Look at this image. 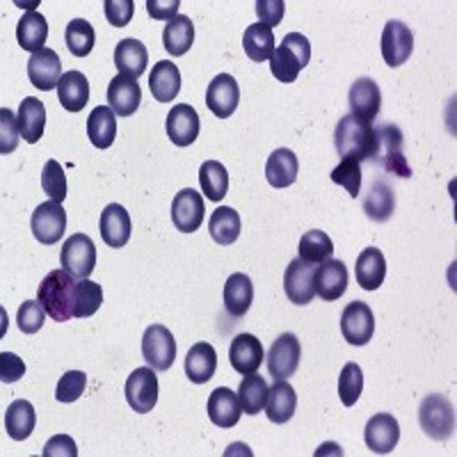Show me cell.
Returning <instances> with one entry per match:
<instances>
[{"label": "cell", "instance_id": "6da1fadb", "mask_svg": "<svg viewBox=\"0 0 457 457\" xmlns=\"http://www.w3.org/2000/svg\"><path fill=\"white\" fill-rule=\"evenodd\" d=\"M76 284L71 272L53 270L44 277L37 291V300L42 302L44 312L51 320L67 322L73 318V295H76Z\"/></svg>", "mask_w": 457, "mask_h": 457}, {"label": "cell", "instance_id": "7a4b0ae2", "mask_svg": "<svg viewBox=\"0 0 457 457\" xmlns=\"http://www.w3.org/2000/svg\"><path fill=\"white\" fill-rule=\"evenodd\" d=\"M334 146L343 158L357 162L370 161L375 149V129L369 121L354 120L353 114H345L343 120H338L337 130H334Z\"/></svg>", "mask_w": 457, "mask_h": 457}, {"label": "cell", "instance_id": "3957f363", "mask_svg": "<svg viewBox=\"0 0 457 457\" xmlns=\"http://www.w3.org/2000/svg\"><path fill=\"white\" fill-rule=\"evenodd\" d=\"M370 162L379 165L398 179H410L411 167L405 158V137L395 124H382L375 129V149Z\"/></svg>", "mask_w": 457, "mask_h": 457}, {"label": "cell", "instance_id": "277c9868", "mask_svg": "<svg viewBox=\"0 0 457 457\" xmlns=\"http://www.w3.org/2000/svg\"><path fill=\"white\" fill-rule=\"evenodd\" d=\"M312 60V44L302 32H288L270 57V71L279 83H295Z\"/></svg>", "mask_w": 457, "mask_h": 457}, {"label": "cell", "instance_id": "5b68a950", "mask_svg": "<svg viewBox=\"0 0 457 457\" xmlns=\"http://www.w3.org/2000/svg\"><path fill=\"white\" fill-rule=\"evenodd\" d=\"M419 426L435 442H446L455 435V410L442 394H430L419 407Z\"/></svg>", "mask_w": 457, "mask_h": 457}, {"label": "cell", "instance_id": "8992f818", "mask_svg": "<svg viewBox=\"0 0 457 457\" xmlns=\"http://www.w3.org/2000/svg\"><path fill=\"white\" fill-rule=\"evenodd\" d=\"M142 357L156 373H165L177 359V341L165 325H151L142 337Z\"/></svg>", "mask_w": 457, "mask_h": 457}, {"label": "cell", "instance_id": "52a82bcc", "mask_svg": "<svg viewBox=\"0 0 457 457\" xmlns=\"http://www.w3.org/2000/svg\"><path fill=\"white\" fill-rule=\"evenodd\" d=\"M60 263L67 272H71L79 279H87L94 272L96 265V247L94 240L85 234H73L64 240L62 254H60Z\"/></svg>", "mask_w": 457, "mask_h": 457}, {"label": "cell", "instance_id": "ba28073f", "mask_svg": "<svg viewBox=\"0 0 457 457\" xmlns=\"http://www.w3.org/2000/svg\"><path fill=\"white\" fill-rule=\"evenodd\" d=\"M32 236L42 245H55L62 240L67 231V213H64L62 204L44 202L35 208L30 220Z\"/></svg>", "mask_w": 457, "mask_h": 457}, {"label": "cell", "instance_id": "9c48e42d", "mask_svg": "<svg viewBox=\"0 0 457 457\" xmlns=\"http://www.w3.org/2000/svg\"><path fill=\"white\" fill-rule=\"evenodd\" d=\"M126 400L130 410L137 414H146L156 407L158 403V375L154 369H136L129 375L124 386Z\"/></svg>", "mask_w": 457, "mask_h": 457}, {"label": "cell", "instance_id": "30bf717a", "mask_svg": "<svg viewBox=\"0 0 457 457\" xmlns=\"http://www.w3.org/2000/svg\"><path fill=\"white\" fill-rule=\"evenodd\" d=\"M300 338L291 332H284L268 350V373L275 379H288L300 369Z\"/></svg>", "mask_w": 457, "mask_h": 457}, {"label": "cell", "instance_id": "8fae6325", "mask_svg": "<svg viewBox=\"0 0 457 457\" xmlns=\"http://www.w3.org/2000/svg\"><path fill=\"white\" fill-rule=\"evenodd\" d=\"M341 334L350 345H366L375 334L373 309L361 300L350 302L341 313Z\"/></svg>", "mask_w": 457, "mask_h": 457}, {"label": "cell", "instance_id": "7c38bea8", "mask_svg": "<svg viewBox=\"0 0 457 457\" xmlns=\"http://www.w3.org/2000/svg\"><path fill=\"white\" fill-rule=\"evenodd\" d=\"M316 263H307L297 256L295 261L288 263L284 272V291L286 297L297 304V307H304L316 297V284H313V277H316Z\"/></svg>", "mask_w": 457, "mask_h": 457}, {"label": "cell", "instance_id": "4fadbf2b", "mask_svg": "<svg viewBox=\"0 0 457 457\" xmlns=\"http://www.w3.org/2000/svg\"><path fill=\"white\" fill-rule=\"evenodd\" d=\"M206 218V206L197 190L186 187L171 202V222L181 234H195Z\"/></svg>", "mask_w": 457, "mask_h": 457}, {"label": "cell", "instance_id": "5bb4252c", "mask_svg": "<svg viewBox=\"0 0 457 457\" xmlns=\"http://www.w3.org/2000/svg\"><path fill=\"white\" fill-rule=\"evenodd\" d=\"M240 104V87L234 76L218 73L206 89V105L218 120H228Z\"/></svg>", "mask_w": 457, "mask_h": 457}, {"label": "cell", "instance_id": "9a60e30c", "mask_svg": "<svg viewBox=\"0 0 457 457\" xmlns=\"http://www.w3.org/2000/svg\"><path fill=\"white\" fill-rule=\"evenodd\" d=\"M414 51V35L403 21H389L382 30V57L389 67H403Z\"/></svg>", "mask_w": 457, "mask_h": 457}, {"label": "cell", "instance_id": "2e32d148", "mask_svg": "<svg viewBox=\"0 0 457 457\" xmlns=\"http://www.w3.org/2000/svg\"><path fill=\"white\" fill-rule=\"evenodd\" d=\"M364 442L378 455H386L394 451L400 442V426L394 414H375L370 416L364 428Z\"/></svg>", "mask_w": 457, "mask_h": 457}, {"label": "cell", "instance_id": "e0dca14e", "mask_svg": "<svg viewBox=\"0 0 457 457\" xmlns=\"http://www.w3.org/2000/svg\"><path fill=\"white\" fill-rule=\"evenodd\" d=\"M350 104V114L354 120L361 121H373L379 114L382 108V92H379V85L373 79H357L350 87L348 94Z\"/></svg>", "mask_w": 457, "mask_h": 457}, {"label": "cell", "instance_id": "ac0fdd59", "mask_svg": "<svg viewBox=\"0 0 457 457\" xmlns=\"http://www.w3.org/2000/svg\"><path fill=\"white\" fill-rule=\"evenodd\" d=\"M62 76V62H60V55L55 51L42 48V51L32 53L30 62H28V79L37 89L51 92L60 85Z\"/></svg>", "mask_w": 457, "mask_h": 457}, {"label": "cell", "instance_id": "d6986e66", "mask_svg": "<svg viewBox=\"0 0 457 457\" xmlns=\"http://www.w3.org/2000/svg\"><path fill=\"white\" fill-rule=\"evenodd\" d=\"M265 353L259 338L254 334H238L228 345V361L231 369L240 375H252L263 364Z\"/></svg>", "mask_w": 457, "mask_h": 457}, {"label": "cell", "instance_id": "ffe728a7", "mask_svg": "<svg viewBox=\"0 0 457 457\" xmlns=\"http://www.w3.org/2000/svg\"><path fill=\"white\" fill-rule=\"evenodd\" d=\"M348 268L345 263L338 259H329L325 263H320L316 268V277H313V284H316V295H320V300L334 302L348 291Z\"/></svg>", "mask_w": 457, "mask_h": 457}, {"label": "cell", "instance_id": "44dd1931", "mask_svg": "<svg viewBox=\"0 0 457 457\" xmlns=\"http://www.w3.org/2000/svg\"><path fill=\"white\" fill-rule=\"evenodd\" d=\"M99 231L101 238H104V243L108 247H114V250L124 247L130 240V231H133L129 211L121 204H110V206H105V211H101Z\"/></svg>", "mask_w": 457, "mask_h": 457}, {"label": "cell", "instance_id": "7402d4cb", "mask_svg": "<svg viewBox=\"0 0 457 457\" xmlns=\"http://www.w3.org/2000/svg\"><path fill=\"white\" fill-rule=\"evenodd\" d=\"M167 137L177 146H190L199 137V114L193 105L179 104L167 114Z\"/></svg>", "mask_w": 457, "mask_h": 457}, {"label": "cell", "instance_id": "603a6c76", "mask_svg": "<svg viewBox=\"0 0 457 457\" xmlns=\"http://www.w3.org/2000/svg\"><path fill=\"white\" fill-rule=\"evenodd\" d=\"M142 92L136 79L129 76H114L108 85V105L117 117H130L140 108Z\"/></svg>", "mask_w": 457, "mask_h": 457}, {"label": "cell", "instance_id": "cb8c5ba5", "mask_svg": "<svg viewBox=\"0 0 457 457\" xmlns=\"http://www.w3.org/2000/svg\"><path fill=\"white\" fill-rule=\"evenodd\" d=\"M206 410L208 419H211L218 428H224V430L234 428L236 423L240 421V416H243L238 394H234L228 386H218V389L211 394Z\"/></svg>", "mask_w": 457, "mask_h": 457}, {"label": "cell", "instance_id": "d4e9b609", "mask_svg": "<svg viewBox=\"0 0 457 457\" xmlns=\"http://www.w3.org/2000/svg\"><path fill=\"white\" fill-rule=\"evenodd\" d=\"M297 410V395L286 379H277L275 385L268 389V403H265V414L277 426H284L293 419Z\"/></svg>", "mask_w": 457, "mask_h": 457}, {"label": "cell", "instance_id": "484cf974", "mask_svg": "<svg viewBox=\"0 0 457 457\" xmlns=\"http://www.w3.org/2000/svg\"><path fill=\"white\" fill-rule=\"evenodd\" d=\"M146 64H149V51L137 39H121L114 48V67H117L120 76L140 79L146 71Z\"/></svg>", "mask_w": 457, "mask_h": 457}, {"label": "cell", "instance_id": "4316f807", "mask_svg": "<svg viewBox=\"0 0 457 457\" xmlns=\"http://www.w3.org/2000/svg\"><path fill=\"white\" fill-rule=\"evenodd\" d=\"M215 369H218V353L211 343H195L193 348L187 350L186 375L193 385H206L215 375Z\"/></svg>", "mask_w": 457, "mask_h": 457}, {"label": "cell", "instance_id": "83f0119b", "mask_svg": "<svg viewBox=\"0 0 457 457\" xmlns=\"http://www.w3.org/2000/svg\"><path fill=\"white\" fill-rule=\"evenodd\" d=\"M254 302V284L245 272H234L224 284V309L234 318H243Z\"/></svg>", "mask_w": 457, "mask_h": 457}, {"label": "cell", "instance_id": "f1b7e54d", "mask_svg": "<svg viewBox=\"0 0 457 457\" xmlns=\"http://www.w3.org/2000/svg\"><path fill=\"white\" fill-rule=\"evenodd\" d=\"M354 275H357V284L361 286L364 291H378L379 286L385 284L386 277L385 254H382L378 247H366V250L357 256Z\"/></svg>", "mask_w": 457, "mask_h": 457}, {"label": "cell", "instance_id": "f546056e", "mask_svg": "<svg viewBox=\"0 0 457 457\" xmlns=\"http://www.w3.org/2000/svg\"><path fill=\"white\" fill-rule=\"evenodd\" d=\"M149 89L154 99L161 101V104H170V101L177 99L179 92H181V71H179L177 64L170 62V60H161L149 76Z\"/></svg>", "mask_w": 457, "mask_h": 457}, {"label": "cell", "instance_id": "4dcf8cb0", "mask_svg": "<svg viewBox=\"0 0 457 457\" xmlns=\"http://www.w3.org/2000/svg\"><path fill=\"white\" fill-rule=\"evenodd\" d=\"M16 121H19V130H21L23 140L28 145H37V142L42 140L44 129H46V105L39 99H35V96H28V99L21 101Z\"/></svg>", "mask_w": 457, "mask_h": 457}, {"label": "cell", "instance_id": "1f68e13d", "mask_svg": "<svg viewBox=\"0 0 457 457\" xmlns=\"http://www.w3.org/2000/svg\"><path fill=\"white\" fill-rule=\"evenodd\" d=\"M300 162L291 149H277L265 162V179L272 187H288L297 181Z\"/></svg>", "mask_w": 457, "mask_h": 457}, {"label": "cell", "instance_id": "d6a6232c", "mask_svg": "<svg viewBox=\"0 0 457 457\" xmlns=\"http://www.w3.org/2000/svg\"><path fill=\"white\" fill-rule=\"evenodd\" d=\"M48 37L46 16L37 10H28L21 16V21L16 23V42L23 51H42Z\"/></svg>", "mask_w": 457, "mask_h": 457}, {"label": "cell", "instance_id": "836d02e7", "mask_svg": "<svg viewBox=\"0 0 457 457\" xmlns=\"http://www.w3.org/2000/svg\"><path fill=\"white\" fill-rule=\"evenodd\" d=\"M195 42V26L193 19L186 14H177L171 21H167L165 30H162V46L170 55L181 57L186 55Z\"/></svg>", "mask_w": 457, "mask_h": 457}, {"label": "cell", "instance_id": "e575fe53", "mask_svg": "<svg viewBox=\"0 0 457 457\" xmlns=\"http://www.w3.org/2000/svg\"><path fill=\"white\" fill-rule=\"evenodd\" d=\"M57 96L67 112H80L89 101V83L80 71H64L57 85Z\"/></svg>", "mask_w": 457, "mask_h": 457}, {"label": "cell", "instance_id": "d590c367", "mask_svg": "<svg viewBox=\"0 0 457 457\" xmlns=\"http://www.w3.org/2000/svg\"><path fill=\"white\" fill-rule=\"evenodd\" d=\"M395 195L386 181H373L364 195V213L373 222L382 224L394 215Z\"/></svg>", "mask_w": 457, "mask_h": 457}, {"label": "cell", "instance_id": "8d00e7d4", "mask_svg": "<svg viewBox=\"0 0 457 457\" xmlns=\"http://www.w3.org/2000/svg\"><path fill=\"white\" fill-rule=\"evenodd\" d=\"M87 137L96 149H108L117 137V114L110 110V105L94 108L87 117Z\"/></svg>", "mask_w": 457, "mask_h": 457}, {"label": "cell", "instance_id": "74e56055", "mask_svg": "<svg viewBox=\"0 0 457 457\" xmlns=\"http://www.w3.org/2000/svg\"><path fill=\"white\" fill-rule=\"evenodd\" d=\"M35 423L37 414L32 403H28L23 398L10 403V407L5 411V430L14 442H26L28 436L32 435V430H35Z\"/></svg>", "mask_w": 457, "mask_h": 457}, {"label": "cell", "instance_id": "f35d334b", "mask_svg": "<svg viewBox=\"0 0 457 457\" xmlns=\"http://www.w3.org/2000/svg\"><path fill=\"white\" fill-rule=\"evenodd\" d=\"M240 228H243V224H240V215L238 211H234V208L220 206L218 211L211 213L208 234H211V238H213L215 243L222 245V247H228V245H234L236 240H238Z\"/></svg>", "mask_w": 457, "mask_h": 457}, {"label": "cell", "instance_id": "ab89813d", "mask_svg": "<svg viewBox=\"0 0 457 457\" xmlns=\"http://www.w3.org/2000/svg\"><path fill=\"white\" fill-rule=\"evenodd\" d=\"M243 48L247 53L250 60L254 62H265L270 60L272 53H275V35H272V28L263 26V23H254L245 30L243 35Z\"/></svg>", "mask_w": 457, "mask_h": 457}, {"label": "cell", "instance_id": "60d3db41", "mask_svg": "<svg viewBox=\"0 0 457 457\" xmlns=\"http://www.w3.org/2000/svg\"><path fill=\"white\" fill-rule=\"evenodd\" d=\"M268 389H270V386L265 385L263 375H256V373L245 375V379L238 386V400L245 414L256 416L259 411L265 410V403H268Z\"/></svg>", "mask_w": 457, "mask_h": 457}, {"label": "cell", "instance_id": "b9f144b4", "mask_svg": "<svg viewBox=\"0 0 457 457\" xmlns=\"http://www.w3.org/2000/svg\"><path fill=\"white\" fill-rule=\"evenodd\" d=\"M199 187L211 202H222L228 190V171L222 162L206 161L199 167Z\"/></svg>", "mask_w": 457, "mask_h": 457}, {"label": "cell", "instance_id": "7bdbcfd3", "mask_svg": "<svg viewBox=\"0 0 457 457\" xmlns=\"http://www.w3.org/2000/svg\"><path fill=\"white\" fill-rule=\"evenodd\" d=\"M297 250H300L302 261L320 265L325 263V261L332 259L334 243L325 231H320V228H312V231H307V234L302 236L300 247H297Z\"/></svg>", "mask_w": 457, "mask_h": 457}, {"label": "cell", "instance_id": "ee69618b", "mask_svg": "<svg viewBox=\"0 0 457 457\" xmlns=\"http://www.w3.org/2000/svg\"><path fill=\"white\" fill-rule=\"evenodd\" d=\"M104 304V288L89 279H79L73 295V318H89Z\"/></svg>", "mask_w": 457, "mask_h": 457}, {"label": "cell", "instance_id": "f6af8a7d", "mask_svg": "<svg viewBox=\"0 0 457 457\" xmlns=\"http://www.w3.org/2000/svg\"><path fill=\"white\" fill-rule=\"evenodd\" d=\"M64 42H67L71 55L87 57L96 44V32H94L92 23L85 21V19H73L64 30Z\"/></svg>", "mask_w": 457, "mask_h": 457}, {"label": "cell", "instance_id": "bcb514c9", "mask_svg": "<svg viewBox=\"0 0 457 457\" xmlns=\"http://www.w3.org/2000/svg\"><path fill=\"white\" fill-rule=\"evenodd\" d=\"M361 391H364V373H361L359 364L348 361V364L343 366L341 375H338V395H341V403L345 407L357 405Z\"/></svg>", "mask_w": 457, "mask_h": 457}, {"label": "cell", "instance_id": "7dc6e473", "mask_svg": "<svg viewBox=\"0 0 457 457\" xmlns=\"http://www.w3.org/2000/svg\"><path fill=\"white\" fill-rule=\"evenodd\" d=\"M332 181L337 186L345 187L350 197L357 199L361 195V162L343 158L341 165L332 170Z\"/></svg>", "mask_w": 457, "mask_h": 457}, {"label": "cell", "instance_id": "c3c4849f", "mask_svg": "<svg viewBox=\"0 0 457 457\" xmlns=\"http://www.w3.org/2000/svg\"><path fill=\"white\" fill-rule=\"evenodd\" d=\"M42 186L46 190V195L51 197V202L62 204L67 197V177H64L62 165L57 161H48L46 167L42 171Z\"/></svg>", "mask_w": 457, "mask_h": 457}, {"label": "cell", "instance_id": "681fc988", "mask_svg": "<svg viewBox=\"0 0 457 457\" xmlns=\"http://www.w3.org/2000/svg\"><path fill=\"white\" fill-rule=\"evenodd\" d=\"M85 386H87V375L83 370H69L57 382L55 400L57 403H76L85 394Z\"/></svg>", "mask_w": 457, "mask_h": 457}, {"label": "cell", "instance_id": "f907efd6", "mask_svg": "<svg viewBox=\"0 0 457 457\" xmlns=\"http://www.w3.org/2000/svg\"><path fill=\"white\" fill-rule=\"evenodd\" d=\"M44 320H46V312H44L39 300L23 302L19 307V313H16V325L23 334H37L44 328Z\"/></svg>", "mask_w": 457, "mask_h": 457}, {"label": "cell", "instance_id": "816d5d0a", "mask_svg": "<svg viewBox=\"0 0 457 457\" xmlns=\"http://www.w3.org/2000/svg\"><path fill=\"white\" fill-rule=\"evenodd\" d=\"M19 121L10 108L0 110V154H12L19 145Z\"/></svg>", "mask_w": 457, "mask_h": 457}, {"label": "cell", "instance_id": "f5cc1de1", "mask_svg": "<svg viewBox=\"0 0 457 457\" xmlns=\"http://www.w3.org/2000/svg\"><path fill=\"white\" fill-rule=\"evenodd\" d=\"M133 10H136V3L133 0H105L104 12L105 19H108L110 26L114 28H126L133 19Z\"/></svg>", "mask_w": 457, "mask_h": 457}, {"label": "cell", "instance_id": "db71d44e", "mask_svg": "<svg viewBox=\"0 0 457 457\" xmlns=\"http://www.w3.org/2000/svg\"><path fill=\"white\" fill-rule=\"evenodd\" d=\"M284 0H256V16H259V23H263V26H279L281 19H284Z\"/></svg>", "mask_w": 457, "mask_h": 457}, {"label": "cell", "instance_id": "11a10c76", "mask_svg": "<svg viewBox=\"0 0 457 457\" xmlns=\"http://www.w3.org/2000/svg\"><path fill=\"white\" fill-rule=\"evenodd\" d=\"M23 375H26V364L21 361V357H16L14 353L0 354V379H3L5 385L19 382Z\"/></svg>", "mask_w": 457, "mask_h": 457}, {"label": "cell", "instance_id": "9f6ffc18", "mask_svg": "<svg viewBox=\"0 0 457 457\" xmlns=\"http://www.w3.org/2000/svg\"><path fill=\"white\" fill-rule=\"evenodd\" d=\"M79 455V446L69 435H55L51 436L44 446V457H76Z\"/></svg>", "mask_w": 457, "mask_h": 457}, {"label": "cell", "instance_id": "6f0895ef", "mask_svg": "<svg viewBox=\"0 0 457 457\" xmlns=\"http://www.w3.org/2000/svg\"><path fill=\"white\" fill-rule=\"evenodd\" d=\"M181 3L179 0H146V10L156 21H171L177 16Z\"/></svg>", "mask_w": 457, "mask_h": 457}]
</instances>
